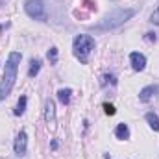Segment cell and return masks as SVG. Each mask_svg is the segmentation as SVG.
Returning <instances> with one entry per match:
<instances>
[{
    "mask_svg": "<svg viewBox=\"0 0 159 159\" xmlns=\"http://www.w3.org/2000/svg\"><path fill=\"white\" fill-rule=\"evenodd\" d=\"M20 52H11L7 56V61H6V67H4V76L0 81V102L6 100L15 85V80H17V70H19V65H20Z\"/></svg>",
    "mask_w": 159,
    "mask_h": 159,
    "instance_id": "1",
    "label": "cell"
},
{
    "mask_svg": "<svg viewBox=\"0 0 159 159\" xmlns=\"http://www.w3.org/2000/svg\"><path fill=\"white\" fill-rule=\"evenodd\" d=\"M133 15H135V9H126V7L122 9V7H117V9H113L109 15H106L98 24H94L93 30H96V32H109V30H115V28L122 26L126 20H129Z\"/></svg>",
    "mask_w": 159,
    "mask_h": 159,
    "instance_id": "2",
    "label": "cell"
},
{
    "mask_svg": "<svg viewBox=\"0 0 159 159\" xmlns=\"http://www.w3.org/2000/svg\"><path fill=\"white\" fill-rule=\"evenodd\" d=\"M94 46H96V41L91 35H87V34H80L72 41V50H74V56L80 59V63L89 61V56L94 50Z\"/></svg>",
    "mask_w": 159,
    "mask_h": 159,
    "instance_id": "3",
    "label": "cell"
},
{
    "mask_svg": "<svg viewBox=\"0 0 159 159\" xmlns=\"http://www.w3.org/2000/svg\"><path fill=\"white\" fill-rule=\"evenodd\" d=\"M24 11L28 13L30 19H35V20H39V22H44V20L48 19L43 0H26V4H24Z\"/></svg>",
    "mask_w": 159,
    "mask_h": 159,
    "instance_id": "4",
    "label": "cell"
},
{
    "mask_svg": "<svg viewBox=\"0 0 159 159\" xmlns=\"http://www.w3.org/2000/svg\"><path fill=\"white\" fill-rule=\"evenodd\" d=\"M13 150H15V154H17L19 157H20V156H26V150H28V135H26L24 129L17 135L15 144H13Z\"/></svg>",
    "mask_w": 159,
    "mask_h": 159,
    "instance_id": "5",
    "label": "cell"
},
{
    "mask_svg": "<svg viewBox=\"0 0 159 159\" xmlns=\"http://www.w3.org/2000/svg\"><path fill=\"white\" fill-rule=\"evenodd\" d=\"M129 63H131V69H133L135 72H141V70H144V67H146V57H144L141 52H131V54H129Z\"/></svg>",
    "mask_w": 159,
    "mask_h": 159,
    "instance_id": "6",
    "label": "cell"
},
{
    "mask_svg": "<svg viewBox=\"0 0 159 159\" xmlns=\"http://www.w3.org/2000/svg\"><path fill=\"white\" fill-rule=\"evenodd\" d=\"M44 120L48 124H54L56 122V106H54V102L50 98L44 102Z\"/></svg>",
    "mask_w": 159,
    "mask_h": 159,
    "instance_id": "7",
    "label": "cell"
},
{
    "mask_svg": "<svg viewBox=\"0 0 159 159\" xmlns=\"http://www.w3.org/2000/svg\"><path fill=\"white\" fill-rule=\"evenodd\" d=\"M156 93H157V85H148V87H144V89L139 93V100H141V102H148Z\"/></svg>",
    "mask_w": 159,
    "mask_h": 159,
    "instance_id": "8",
    "label": "cell"
},
{
    "mask_svg": "<svg viewBox=\"0 0 159 159\" xmlns=\"http://www.w3.org/2000/svg\"><path fill=\"white\" fill-rule=\"evenodd\" d=\"M115 135H117V139H120V141L129 139V128H128V124L120 122L119 126H117V129H115Z\"/></svg>",
    "mask_w": 159,
    "mask_h": 159,
    "instance_id": "9",
    "label": "cell"
},
{
    "mask_svg": "<svg viewBox=\"0 0 159 159\" xmlns=\"http://www.w3.org/2000/svg\"><path fill=\"white\" fill-rule=\"evenodd\" d=\"M144 119H146V122L150 124V128H152L154 131H159V115H157V113H154V111H148Z\"/></svg>",
    "mask_w": 159,
    "mask_h": 159,
    "instance_id": "10",
    "label": "cell"
},
{
    "mask_svg": "<svg viewBox=\"0 0 159 159\" xmlns=\"http://www.w3.org/2000/svg\"><path fill=\"white\" fill-rule=\"evenodd\" d=\"M70 94H72V89H59L57 91V98H59V102L63 104V106H69L70 104Z\"/></svg>",
    "mask_w": 159,
    "mask_h": 159,
    "instance_id": "11",
    "label": "cell"
},
{
    "mask_svg": "<svg viewBox=\"0 0 159 159\" xmlns=\"http://www.w3.org/2000/svg\"><path fill=\"white\" fill-rule=\"evenodd\" d=\"M26 104H28V98L22 94V96L19 98V102H17V107H15V111H13V113H15L17 117H20V115L26 111Z\"/></svg>",
    "mask_w": 159,
    "mask_h": 159,
    "instance_id": "12",
    "label": "cell"
},
{
    "mask_svg": "<svg viewBox=\"0 0 159 159\" xmlns=\"http://www.w3.org/2000/svg\"><path fill=\"white\" fill-rule=\"evenodd\" d=\"M41 70V59H32L30 61V70H28V76L30 78H35Z\"/></svg>",
    "mask_w": 159,
    "mask_h": 159,
    "instance_id": "13",
    "label": "cell"
},
{
    "mask_svg": "<svg viewBox=\"0 0 159 159\" xmlns=\"http://www.w3.org/2000/svg\"><path fill=\"white\" fill-rule=\"evenodd\" d=\"M46 56H48L50 63H56V61H57V48H56V46H52V48L48 50V54H46Z\"/></svg>",
    "mask_w": 159,
    "mask_h": 159,
    "instance_id": "14",
    "label": "cell"
},
{
    "mask_svg": "<svg viewBox=\"0 0 159 159\" xmlns=\"http://www.w3.org/2000/svg\"><path fill=\"white\" fill-rule=\"evenodd\" d=\"M150 22H154V24H157L159 26V6L154 9V13L150 15Z\"/></svg>",
    "mask_w": 159,
    "mask_h": 159,
    "instance_id": "15",
    "label": "cell"
},
{
    "mask_svg": "<svg viewBox=\"0 0 159 159\" xmlns=\"http://www.w3.org/2000/svg\"><path fill=\"white\" fill-rule=\"evenodd\" d=\"M104 111H106V115H115L117 113L115 106H111V104H104Z\"/></svg>",
    "mask_w": 159,
    "mask_h": 159,
    "instance_id": "16",
    "label": "cell"
},
{
    "mask_svg": "<svg viewBox=\"0 0 159 159\" xmlns=\"http://www.w3.org/2000/svg\"><path fill=\"white\" fill-rule=\"evenodd\" d=\"M107 81H109L111 85H117V78H115L113 74H106V76H104V85H106Z\"/></svg>",
    "mask_w": 159,
    "mask_h": 159,
    "instance_id": "17",
    "label": "cell"
},
{
    "mask_svg": "<svg viewBox=\"0 0 159 159\" xmlns=\"http://www.w3.org/2000/svg\"><path fill=\"white\" fill-rule=\"evenodd\" d=\"M144 41H148V43H156V41H157V35L152 34V32H148V34L144 35Z\"/></svg>",
    "mask_w": 159,
    "mask_h": 159,
    "instance_id": "18",
    "label": "cell"
}]
</instances>
